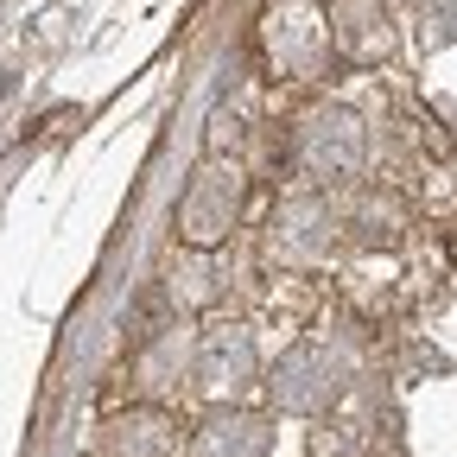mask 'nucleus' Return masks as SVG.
Here are the masks:
<instances>
[{
  "label": "nucleus",
  "instance_id": "obj_1",
  "mask_svg": "<svg viewBox=\"0 0 457 457\" xmlns=\"http://www.w3.org/2000/svg\"><path fill=\"white\" fill-rule=\"evenodd\" d=\"M236 216H242V171L222 165V159H204V165L191 171L185 197H179V236H185V248L204 254V248L228 242Z\"/></svg>",
  "mask_w": 457,
  "mask_h": 457
},
{
  "label": "nucleus",
  "instance_id": "obj_2",
  "mask_svg": "<svg viewBox=\"0 0 457 457\" xmlns=\"http://www.w3.org/2000/svg\"><path fill=\"white\" fill-rule=\"evenodd\" d=\"M362 153H369V134L350 108H312L305 128H299V171L318 185H343L362 171Z\"/></svg>",
  "mask_w": 457,
  "mask_h": 457
},
{
  "label": "nucleus",
  "instance_id": "obj_3",
  "mask_svg": "<svg viewBox=\"0 0 457 457\" xmlns=\"http://www.w3.org/2000/svg\"><path fill=\"white\" fill-rule=\"evenodd\" d=\"M261 45L273 57V71L279 77H312L324 57H330V13H318L312 0H279V7L267 13L261 26Z\"/></svg>",
  "mask_w": 457,
  "mask_h": 457
},
{
  "label": "nucleus",
  "instance_id": "obj_4",
  "mask_svg": "<svg viewBox=\"0 0 457 457\" xmlns=\"http://www.w3.org/2000/svg\"><path fill=\"white\" fill-rule=\"evenodd\" d=\"M343 394V356H330L324 343H299L286 350L279 369H273V400L286 413H318Z\"/></svg>",
  "mask_w": 457,
  "mask_h": 457
},
{
  "label": "nucleus",
  "instance_id": "obj_5",
  "mask_svg": "<svg viewBox=\"0 0 457 457\" xmlns=\"http://www.w3.org/2000/svg\"><path fill=\"white\" fill-rule=\"evenodd\" d=\"M254 337L242 330V324H228V330H210L204 343H197V375L210 381V387H242V381H254Z\"/></svg>",
  "mask_w": 457,
  "mask_h": 457
},
{
  "label": "nucleus",
  "instance_id": "obj_6",
  "mask_svg": "<svg viewBox=\"0 0 457 457\" xmlns=\"http://www.w3.org/2000/svg\"><path fill=\"white\" fill-rule=\"evenodd\" d=\"M197 457H267V426L254 413H216L197 432Z\"/></svg>",
  "mask_w": 457,
  "mask_h": 457
},
{
  "label": "nucleus",
  "instance_id": "obj_7",
  "mask_svg": "<svg viewBox=\"0 0 457 457\" xmlns=\"http://www.w3.org/2000/svg\"><path fill=\"white\" fill-rule=\"evenodd\" d=\"M375 0H337V13H330V38L343 51H356V57H375L387 45V32H375Z\"/></svg>",
  "mask_w": 457,
  "mask_h": 457
},
{
  "label": "nucleus",
  "instance_id": "obj_8",
  "mask_svg": "<svg viewBox=\"0 0 457 457\" xmlns=\"http://www.w3.org/2000/svg\"><path fill=\"white\" fill-rule=\"evenodd\" d=\"M426 38L451 45L457 38V0H426Z\"/></svg>",
  "mask_w": 457,
  "mask_h": 457
}]
</instances>
